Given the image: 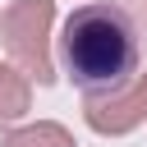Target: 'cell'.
Here are the masks:
<instances>
[{
	"label": "cell",
	"instance_id": "obj_1",
	"mask_svg": "<svg viewBox=\"0 0 147 147\" xmlns=\"http://www.w3.org/2000/svg\"><path fill=\"white\" fill-rule=\"evenodd\" d=\"M60 64L83 96L124 87L138 74V23L115 0L78 5L60 32Z\"/></svg>",
	"mask_w": 147,
	"mask_h": 147
},
{
	"label": "cell",
	"instance_id": "obj_2",
	"mask_svg": "<svg viewBox=\"0 0 147 147\" xmlns=\"http://www.w3.org/2000/svg\"><path fill=\"white\" fill-rule=\"evenodd\" d=\"M51 23H55V0H9V9L0 14V37H5L9 60L37 83L55 78L51 51H46Z\"/></svg>",
	"mask_w": 147,
	"mask_h": 147
},
{
	"label": "cell",
	"instance_id": "obj_3",
	"mask_svg": "<svg viewBox=\"0 0 147 147\" xmlns=\"http://www.w3.org/2000/svg\"><path fill=\"white\" fill-rule=\"evenodd\" d=\"M83 119L96 133H129V129H138L147 119V74H133L115 92L83 96Z\"/></svg>",
	"mask_w": 147,
	"mask_h": 147
},
{
	"label": "cell",
	"instance_id": "obj_4",
	"mask_svg": "<svg viewBox=\"0 0 147 147\" xmlns=\"http://www.w3.org/2000/svg\"><path fill=\"white\" fill-rule=\"evenodd\" d=\"M32 110V78L14 64H0V124H14Z\"/></svg>",
	"mask_w": 147,
	"mask_h": 147
},
{
	"label": "cell",
	"instance_id": "obj_5",
	"mask_svg": "<svg viewBox=\"0 0 147 147\" xmlns=\"http://www.w3.org/2000/svg\"><path fill=\"white\" fill-rule=\"evenodd\" d=\"M5 147H78L74 133L55 119H37V124H23L14 133H5Z\"/></svg>",
	"mask_w": 147,
	"mask_h": 147
},
{
	"label": "cell",
	"instance_id": "obj_6",
	"mask_svg": "<svg viewBox=\"0 0 147 147\" xmlns=\"http://www.w3.org/2000/svg\"><path fill=\"white\" fill-rule=\"evenodd\" d=\"M142 18H147V0H142Z\"/></svg>",
	"mask_w": 147,
	"mask_h": 147
},
{
	"label": "cell",
	"instance_id": "obj_7",
	"mask_svg": "<svg viewBox=\"0 0 147 147\" xmlns=\"http://www.w3.org/2000/svg\"><path fill=\"white\" fill-rule=\"evenodd\" d=\"M133 5H138V9H142V0H133Z\"/></svg>",
	"mask_w": 147,
	"mask_h": 147
}]
</instances>
